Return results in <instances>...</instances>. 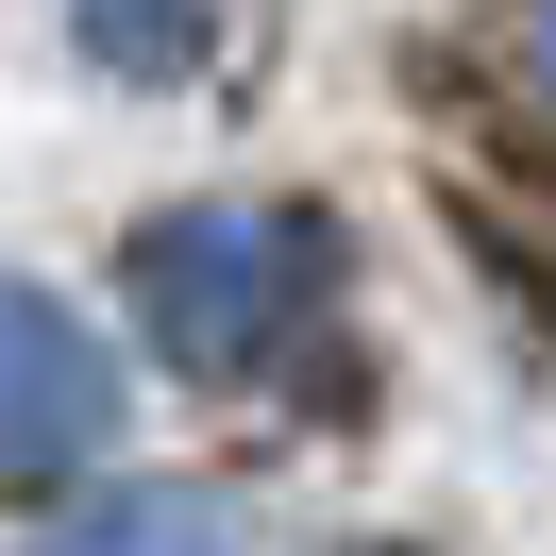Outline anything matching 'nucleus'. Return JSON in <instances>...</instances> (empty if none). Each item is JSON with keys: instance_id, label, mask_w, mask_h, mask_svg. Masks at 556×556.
Segmentation results:
<instances>
[{"instance_id": "3", "label": "nucleus", "mask_w": 556, "mask_h": 556, "mask_svg": "<svg viewBox=\"0 0 556 556\" xmlns=\"http://www.w3.org/2000/svg\"><path fill=\"white\" fill-rule=\"evenodd\" d=\"M35 556H237V506H219V489H102V506L51 522Z\"/></svg>"}, {"instance_id": "1", "label": "nucleus", "mask_w": 556, "mask_h": 556, "mask_svg": "<svg viewBox=\"0 0 556 556\" xmlns=\"http://www.w3.org/2000/svg\"><path fill=\"white\" fill-rule=\"evenodd\" d=\"M118 287H136L152 354H169L186 388H237V371H270V354L304 338V304L338 287V219H304V203H169V219H136Z\"/></svg>"}, {"instance_id": "5", "label": "nucleus", "mask_w": 556, "mask_h": 556, "mask_svg": "<svg viewBox=\"0 0 556 556\" xmlns=\"http://www.w3.org/2000/svg\"><path fill=\"white\" fill-rule=\"evenodd\" d=\"M522 68H540V85H556V0H540V17H522Z\"/></svg>"}, {"instance_id": "4", "label": "nucleus", "mask_w": 556, "mask_h": 556, "mask_svg": "<svg viewBox=\"0 0 556 556\" xmlns=\"http://www.w3.org/2000/svg\"><path fill=\"white\" fill-rule=\"evenodd\" d=\"M68 35H85V68H118V85H186L219 51V0H68Z\"/></svg>"}, {"instance_id": "2", "label": "nucleus", "mask_w": 556, "mask_h": 556, "mask_svg": "<svg viewBox=\"0 0 556 556\" xmlns=\"http://www.w3.org/2000/svg\"><path fill=\"white\" fill-rule=\"evenodd\" d=\"M118 439V354L85 304H51V287H0V489L17 506H51L68 472H102Z\"/></svg>"}]
</instances>
